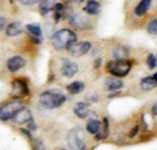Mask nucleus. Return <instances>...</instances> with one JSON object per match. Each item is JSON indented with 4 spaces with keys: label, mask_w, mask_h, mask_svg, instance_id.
Returning <instances> with one entry per match:
<instances>
[{
    "label": "nucleus",
    "mask_w": 157,
    "mask_h": 150,
    "mask_svg": "<svg viewBox=\"0 0 157 150\" xmlns=\"http://www.w3.org/2000/svg\"><path fill=\"white\" fill-rule=\"evenodd\" d=\"M92 48V44L88 41H82V42H76L74 43L71 47L69 48V53L73 57H82L86 55Z\"/></svg>",
    "instance_id": "6e6552de"
},
{
    "label": "nucleus",
    "mask_w": 157,
    "mask_h": 150,
    "mask_svg": "<svg viewBox=\"0 0 157 150\" xmlns=\"http://www.w3.org/2000/svg\"><path fill=\"white\" fill-rule=\"evenodd\" d=\"M25 64H26V60H25L22 56H13L12 58H10L7 62L8 69H9V71L12 72V73L17 72L18 70L24 68Z\"/></svg>",
    "instance_id": "9d476101"
},
{
    "label": "nucleus",
    "mask_w": 157,
    "mask_h": 150,
    "mask_svg": "<svg viewBox=\"0 0 157 150\" xmlns=\"http://www.w3.org/2000/svg\"><path fill=\"white\" fill-rule=\"evenodd\" d=\"M152 114L154 116H157V102L155 103L154 105H153V107H152Z\"/></svg>",
    "instance_id": "f704fd0d"
},
{
    "label": "nucleus",
    "mask_w": 157,
    "mask_h": 150,
    "mask_svg": "<svg viewBox=\"0 0 157 150\" xmlns=\"http://www.w3.org/2000/svg\"><path fill=\"white\" fill-rule=\"evenodd\" d=\"M146 63L151 70L155 69L157 67V57L153 54H148L147 58H146Z\"/></svg>",
    "instance_id": "393cba45"
},
{
    "label": "nucleus",
    "mask_w": 157,
    "mask_h": 150,
    "mask_svg": "<svg viewBox=\"0 0 157 150\" xmlns=\"http://www.w3.org/2000/svg\"><path fill=\"white\" fill-rule=\"evenodd\" d=\"M109 131H110V126H109V120L108 118H103V122H102V130L96 134V139L97 141H100V139H105L109 135Z\"/></svg>",
    "instance_id": "aec40b11"
},
{
    "label": "nucleus",
    "mask_w": 157,
    "mask_h": 150,
    "mask_svg": "<svg viewBox=\"0 0 157 150\" xmlns=\"http://www.w3.org/2000/svg\"><path fill=\"white\" fill-rule=\"evenodd\" d=\"M82 131L80 128H74L68 133V145L71 150H86V145L82 138Z\"/></svg>",
    "instance_id": "39448f33"
},
{
    "label": "nucleus",
    "mask_w": 157,
    "mask_h": 150,
    "mask_svg": "<svg viewBox=\"0 0 157 150\" xmlns=\"http://www.w3.org/2000/svg\"><path fill=\"white\" fill-rule=\"evenodd\" d=\"M124 87V83L116 77H108L105 81V88L108 91H120Z\"/></svg>",
    "instance_id": "9b49d317"
},
{
    "label": "nucleus",
    "mask_w": 157,
    "mask_h": 150,
    "mask_svg": "<svg viewBox=\"0 0 157 150\" xmlns=\"http://www.w3.org/2000/svg\"><path fill=\"white\" fill-rule=\"evenodd\" d=\"M63 16V12H54V20L56 23L59 22V20Z\"/></svg>",
    "instance_id": "7c9ffc66"
},
{
    "label": "nucleus",
    "mask_w": 157,
    "mask_h": 150,
    "mask_svg": "<svg viewBox=\"0 0 157 150\" xmlns=\"http://www.w3.org/2000/svg\"><path fill=\"white\" fill-rule=\"evenodd\" d=\"M101 62H102V59H100V58L97 59V60L95 61V65H94V67L96 68V69H98V68L100 67V63H101Z\"/></svg>",
    "instance_id": "e433bc0d"
},
{
    "label": "nucleus",
    "mask_w": 157,
    "mask_h": 150,
    "mask_svg": "<svg viewBox=\"0 0 157 150\" xmlns=\"http://www.w3.org/2000/svg\"><path fill=\"white\" fill-rule=\"evenodd\" d=\"M73 112H74V114H75L78 118H81V119H85V118H87L88 116L92 114V112L88 108L87 104L84 102L76 103L73 107Z\"/></svg>",
    "instance_id": "f8f14e48"
},
{
    "label": "nucleus",
    "mask_w": 157,
    "mask_h": 150,
    "mask_svg": "<svg viewBox=\"0 0 157 150\" xmlns=\"http://www.w3.org/2000/svg\"><path fill=\"white\" fill-rule=\"evenodd\" d=\"M23 32H24V27L21 22H12L11 24L8 25L6 29V35L8 37H16Z\"/></svg>",
    "instance_id": "ddd939ff"
},
{
    "label": "nucleus",
    "mask_w": 157,
    "mask_h": 150,
    "mask_svg": "<svg viewBox=\"0 0 157 150\" xmlns=\"http://www.w3.org/2000/svg\"><path fill=\"white\" fill-rule=\"evenodd\" d=\"M26 29L28 30L29 35H33V37L41 38L42 29H41V27H40V25H38V24H28L26 26Z\"/></svg>",
    "instance_id": "4be33fe9"
},
{
    "label": "nucleus",
    "mask_w": 157,
    "mask_h": 150,
    "mask_svg": "<svg viewBox=\"0 0 157 150\" xmlns=\"http://www.w3.org/2000/svg\"><path fill=\"white\" fill-rule=\"evenodd\" d=\"M28 35H29V38H30V40L33 42V43H36V44H40V43H41V42H42V39H41V38L33 37V35H29V33H28Z\"/></svg>",
    "instance_id": "c85d7f7f"
},
{
    "label": "nucleus",
    "mask_w": 157,
    "mask_h": 150,
    "mask_svg": "<svg viewBox=\"0 0 157 150\" xmlns=\"http://www.w3.org/2000/svg\"><path fill=\"white\" fill-rule=\"evenodd\" d=\"M33 146H35L36 150H44V145H43V143H42L41 139L33 138Z\"/></svg>",
    "instance_id": "a878e982"
},
{
    "label": "nucleus",
    "mask_w": 157,
    "mask_h": 150,
    "mask_svg": "<svg viewBox=\"0 0 157 150\" xmlns=\"http://www.w3.org/2000/svg\"><path fill=\"white\" fill-rule=\"evenodd\" d=\"M24 105L20 101H11L0 107V120L1 121H8L10 119H13V117L24 108Z\"/></svg>",
    "instance_id": "20e7f679"
},
{
    "label": "nucleus",
    "mask_w": 157,
    "mask_h": 150,
    "mask_svg": "<svg viewBox=\"0 0 157 150\" xmlns=\"http://www.w3.org/2000/svg\"><path fill=\"white\" fill-rule=\"evenodd\" d=\"M63 3L57 2L54 5V12H63Z\"/></svg>",
    "instance_id": "cd10ccee"
},
{
    "label": "nucleus",
    "mask_w": 157,
    "mask_h": 150,
    "mask_svg": "<svg viewBox=\"0 0 157 150\" xmlns=\"http://www.w3.org/2000/svg\"><path fill=\"white\" fill-rule=\"evenodd\" d=\"M6 24H7V18H6V17H1V16H0V31L5 29Z\"/></svg>",
    "instance_id": "c756f323"
},
{
    "label": "nucleus",
    "mask_w": 157,
    "mask_h": 150,
    "mask_svg": "<svg viewBox=\"0 0 157 150\" xmlns=\"http://www.w3.org/2000/svg\"><path fill=\"white\" fill-rule=\"evenodd\" d=\"M31 120H33V114H31L30 109H28L27 107H24L14 116L12 121H13L14 124L22 126V124L25 123H29Z\"/></svg>",
    "instance_id": "1a4fd4ad"
},
{
    "label": "nucleus",
    "mask_w": 157,
    "mask_h": 150,
    "mask_svg": "<svg viewBox=\"0 0 157 150\" xmlns=\"http://www.w3.org/2000/svg\"><path fill=\"white\" fill-rule=\"evenodd\" d=\"M39 10H40V13L41 15H46L48 14L50 12L54 11V5L50 2V1H40V5H39Z\"/></svg>",
    "instance_id": "412c9836"
},
{
    "label": "nucleus",
    "mask_w": 157,
    "mask_h": 150,
    "mask_svg": "<svg viewBox=\"0 0 157 150\" xmlns=\"http://www.w3.org/2000/svg\"><path fill=\"white\" fill-rule=\"evenodd\" d=\"M21 2L22 3H24V5H33V3L36 2V0H30V1H27V0H22V1H21Z\"/></svg>",
    "instance_id": "c9c22d12"
},
{
    "label": "nucleus",
    "mask_w": 157,
    "mask_h": 150,
    "mask_svg": "<svg viewBox=\"0 0 157 150\" xmlns=\"http://www.w3.org/2000/svg\"><path fill=\"white\" fill-rule=\"evenodd\" d=\"M113 55L115 57V60H125V58L128 56V50H127L126 47L118 46L114 49Z\"/></svg>",
    "instance_id": "5701e85b"
},
{
    "label": "nucleus",
    "mask_w": 157,
    "mask_h": 150,
    "mask_svg": "<svg viewBox=\"0 0 157 150\" xmlns=\"http://www.w3.org/2000/svg\"><path fill=\"white\" fill-rule=\"evenodd\" d=\"M76 39L78 35L74 31L63 28L52 35V44L57 50L69 49L74 43H76Z\"/></svg>",
    "instance_id": "f257e3e1"
},
{
    "label": "nucleus",
    "mask_w": 157,
    "mask_h": 150,
    "mask_svg": "<svg viewBox=\"0 0 157 150\" xmlns=\"http://www.w3.org/2000/svg\"><path fill=\"white\" fill-rule=\"evenodd\" d=\"M100 128H101V122L97 119H90V121L86 124V130L88 133L90 134H98L100 132Z\"/></svg>",
    "instance_id": "6ab92c4d"
},
{
    "label": "nucleus",
    "mask_w": 157,
    "mask_h": 150,
    "mask_svg": "<svg viewBox=\"0 0 157 150\" xmlns=\"http://www.w3.org/2000/svg\"><path fill=\"white\" fill-rule=\"evenodd\" d=\"M70 25L72 28L76 29V30L84 31L87 30L88 28H90V22L85 15L81 13H75L70 17L69 20Z\"/></svg>",
    "instance_id": "0eeeda50"
},
{
    "label": "nucleus",
    "mask_w": 157,
    "mask_h": 150,
    "mask_svg": "<svg viewBox=\"0 0 157 150\" xmlns=\"http://www.w3.org/2000/svg\"><path fill=\"white\" fill-rule=\"evenodd\" d=\"M87 100H88V102H90V103H96V102H98V96H96V94L93 97L88 96Z\"/></svg>",
    "instance_id": "473e14b6"
},
{
    "label": "nucleus",
    "mask_w": 157,
    "mask_h": 150,
    "mask_svg": "<svg viewBox=\"0 0 157 150\" xmlns=\"http://www.w3.org/2000/svg\"><path fill=\"white\" fill-rule=\"evenodd\" d=\"M153 79H155V81H156V82H157V72H156V73H155V74H154V75H153Z\"/></svg>",
    "instance_id": "4c0bfd02"
},
{
    "label": "nucleus",
    "mask_w": 157,
    "mask_h": 150,
    "mask_svg": "<svg viewBox=\"0 0 157 150\" xmlns=\"http://www.w3.org/2000/svg\"><path fill=\"white\" fill-rule=\"evenodd\" d=\"M84 89H85V85H84V83H83V82H81V81L73 82V83L69 84V85L67 86V90L71 94L81 93Z\"/></svg>",
    "instance_id": "dca6fc26"
},
{
    "label": "nucleus",
    "mask_w": 157,
    "mask_h": 150,
    "mask_svg": "<svg viewBox=\"0 0 157 150\" xmlns=\"http://www.w3.org/2000/svg\"><path fill=\"white\" fill-rule=\"evenodd\" d=\"M157 86V82L153 79V76H146L143 77L140 82V87L144 91H151Z\"/></svg>",
    "instance_id": "2eb2a0df"
},
{
    "label": "nucleus",
    "mask_w": 157,
    "mask_h": 150,
    "mask_svg": "<svg viewBox=\"0 0 157 150\" xmlns=\"http://www.w3.org/2000/svg\"><path fill=\"white\" fill-rule=\"evenodd\" d=\"M147 32L150 35H157V18H152L147 24Z\"/></svg>",
    "instance_id": "b1692460"
},
{
    "label": "nucleus",
    "mask_w": 157,
    "mask_h": 150,
    "mask_svg": "<svg viewBox=\"0 0 157 150\" xmlns=\"http://www.w3.org/2000/svg\"><path fill=\"white\" fill-rule=\"evenodd\" d=\"M99 9H100V3L94 0L87 1V5L84 7V11L90 15H97L99 13Z\"/></svg>",
    "instance_id": "f3484780"
},
{
    "label": "nucleus",
    "mask_w": 157,
    "mask_h": 150,
    "mask_svg": "<svg viewBox=\"0 0 157 150\" xmlns=\"http://www.w3.org/2000/svg\"><path fill=\"white\" fill-rule=\"evenodd\" d=\"M151 3H152L151 0H142L141 2H139V5L135 8V14L137 16H143L147 12L148 8L151 7Z\"/></svg>",
    "instance_id": "a211bd4d"
},
{
    "label": "nucleus",
    "mask_w": 157,
    "mask_h": 150,
    "mask_svg": "<svg viewBox=\"0 0 157 150\" xmlns=\"http://www.w3.org/2000/svg\"><path fill=\"white\" fill-rule=\"evenodd\" d=\"M132 63L129 60H113L107 63V71L115 77H124L130 72Z\"/></svg>",
    "instance_id": "7ed1b4c3"
},
{
    "label": "nucleus",
    "mask_w": 157,
    "mask_h": 150,
    "mask_svg": "<svg viewBox=\"0 0 157 150\" xmlns=\"http://www.w3.org/2000/svg\"><path fill=\"white\" fill-rule=\"evenodd\" d=\"M21 132H23V134L24 135H26L27 137H28V138H30V139H33V135H31V133L29 132L28 130H26V129H21Z\"/></svg>",
    "instance_id": "72a5a7b5"
},
{
    "label": "nucleus",
    "mask_w": 157,
    "mask_h": 150,
    "mask_svg": "<svg viewBox=\"0 0 157 150\" xmlns=\"http://www.w3.org/2000/svg\"><path fill=\"white\" fill-rule=\"evenodd\" d=\"M78 71V65L75 62H71V61H68L65 64L63 65V69H61V73H63V76L66 77H73Z\"/></svg>",
    "instance_id": "4468645a"
},
{
    "label": "nucleus",
    "mask_w": 157,
    "mask_h": 150,
    "mask_svg": "<svg viewBox=\"0 0 157 150\" xmlns=\"http://www.w3.org/2000/svg\"><path fill=\"white\" fill-rule=\"evenodd\" d=\"M12 92L13 97L16 99H23L29 96V87L23 79H15L12 82Z\"/></svg>",
    "instance_id": "423d86ee"
},
{
    "label": "nucleus",
    "mask_w": 157,
    "mask_h": 150,
    "mask_svg": "<svg viewBox=\"0 0 157 150\" xmlns=\"http://www.w3.org/2000/svg\"><path fill=\"white\" fill-rule=\"evenodd\" d=\"M40 102L48 108H57L66 102L67 98L60 89H50L42 92L39 97Z\"/></svg>",
    "instance_id": "f03ea898"
},
{
    "label": "nucleus",
    "mask_w": 157,
    "mask_h": 150,
    "mask_svg": "<svg viewBox=\"0 0 157 150\" xmlns=\"http://www.w3.org/2000/svg\"><path fill=\"white\" fill-rule=\"evenodd\" d=\"M138 132H139V126H135L130 131H129L128 136L130 137V138H132V137H135L136 135L138 134Z\"/></svg>",
    "instance_id": "bb28decb"
},
{
    "label": "nucleus",
    "mask_w": 157,
    "mask_h": 150,
    "mask_svg": "<svg viewBox=\"0 0 157 150\" xmlns=\"http://www.w3.org/2000/svg\"><path fill=\"white\" fill-rule=\"evenodd\" d=\"M28 129H29V130H31V131L37 130V124H36V122L33 121V120H31V121L28 123Z\"/></svg>",
    "instance_id": "2f4dec72"
}]
</instances>
